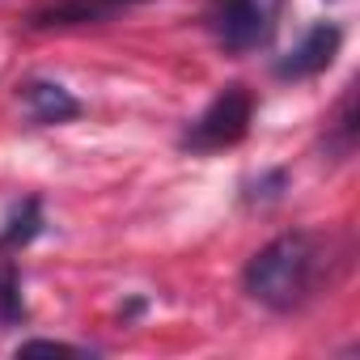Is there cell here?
I'll return each mask as SVG.
<instances>
[{"instance_id": "6da1fadb", "label": "cell", "mask_w": 360, "mask_h": 360, "mask_svg": "<svg viewBox=\"0 0 360 360\" xmlns=\"http://www.w3.org/2000/svg\"><path fill=\"white\" fill-rule=\"evenodd\" d=\"M326 263H330V250L322 246V238L309 229H292V233L271 238L246 263L242 284L259 305H267L276 314H292L305 301H314Z\"/></svg>"}, {"instance_id": "7a4b0ae2", "label": "cell", "mask_w": 360, "mask_h": 360, "mask_svg": "<svg viewBox=\"0 0 360 360\" xmlns=\"http://www.w3.org/2000/svg\"><path fill=\"white\" fill-rule=\"evenodd\" d=\"M204 18H208L212 39L225 51L250 56L276 39L280 18H284V0H208Z\"/></svg>"}, {"instance_id": "3957f363", "label": "cell", "mask_w": 360, "mask_h": 360, "mask_svg": "<svg viewBox=\"0 0 360 360\" xmlns=\"http://www.w3.org/2000/svg\"><path fill=\"white\" fill-rule=\"evenodd\" d=\"M250 119H255V98H250L242 85H229V89H221V94L208 102V110L187 127L183 144H187V148H195V153L233 148L238 140H246Z\"/></svg>"}, {"instance_id": "277c9868", "label": "cell", "mask_w": 360, "mask_h": 360, "mask_svg": "<svg viewBox=\"0 0 360 360\" xmlns=\"http://www.w3.org/2000/svg\"><path fill=\"white\" fill-rule=\"evenodd\" d=\"M140 0H34L26 13V30H77V26H102L119 18Z\"/></svg>"}, {"instance_id": "5b68a950", "label": "cell", "mask_w": 360, "mask_h": 360, "mask_svg": "<svg viewBox=\"0 0 360 360\" xmlns=\"http://www.w3.org/2000/svg\"><path fill=\"white\" fill-rule=\"evenodd\" d=\"M339 47H343V30H339L335 22H318V26H309V30L301 34V43H297L284 60H276V77H280V81L318 77V72H326V68L335 64Z\"/></svg>"}, {"instance_id": "8992f818", "label": "cell", "mask_w": 360, "mask_h": 360, "mask_svg": "<svg viewBox=\"0 0 360 360\" xmlns=\"http://www.w3.org/2000/svg\"><path fill=\"white\" fill-rule=\"evenodd\" d=\"M22 102H26L30 119L43 123V127L68 123V119L81 115V102H77L64 85H56V81H26V85H22Z\"/></svg>"}, {"instance_id": "52a82bcc", "label": "cell", "mask_w": 360, "mask_h": 360, "mask_svg": "<svg viewBox=\"0 0 360 360\" xmlns=\"http://www.w3.org/2000/svg\"><path fill=\"white\" fill-rule=\"evenodd\" d=\"M39 233H43V204H39V200H22V204L5 217V225H0V250H22V246H30Z\"/></svg>"}, {"instance_id": "ba28073f", "label": "cell", "mask_w": 360, "mask_h": 360, "mask_svg": "<svg viewBox=\"0 0 360 360\" xmlns=\"http://www.w3.org/2000/svg\"><path fill=\"white\" fill-rule=\"evenodd\" d=\"M26 322V297H22V271L13 259H0V326Z\"/></svg>"}, {"instance_id": "9c48e42d", "label": "cell", "mask_w": 360, "mask_h": 360, "mask_svg": "<svg viewBox=\"0 0 360 360\" xmlns=\"http://www.w3.org/2000/svg\"><path fill=\"white\" fill-rule=\"evenodd\" d=\"M18 352H26V356H34V352H47V356H85V347L64 343V339H26Z\"/></svg>"}]
</instances>
